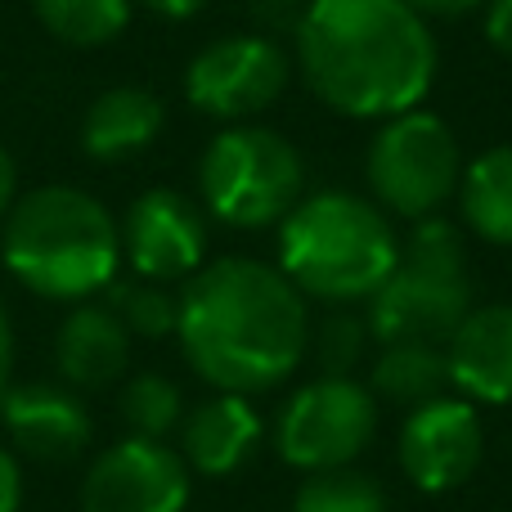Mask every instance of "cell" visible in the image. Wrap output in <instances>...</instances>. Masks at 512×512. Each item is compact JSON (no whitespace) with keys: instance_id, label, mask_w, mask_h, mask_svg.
I'll return each instance as SVG.
<instances>
[{"instance_id":"cell-21","label":"cell","mask_w":512,"mask_h":512,"mask_svg":"<svg viewBox=\"0 0 512 512\" xmlns=\"http://www.w3.org/2000/svg\"><path fill=\"white\" fill-rule=\"evenodd\" d=\"M117 414L126 423V436H144V441H167L185 423V391L167 378V373H135L122 382L117 396Z\"/></svg>"},{"instance_id":"cell-15","label":"cell","mask_w":512,"mask_h":512,"mask_svg":"<svg viewBox=\"0 0 512 512\" xmlns=\"http://www.w3.org/2000/svg\"><path fill=\"white\" fill-rule=\"evenodd\" d=\"M180 459L189 463L194 477H234L243 472V463L256 454L265 436V423L256 414L252 396L239 391H212L207 400H198L194 409H185V423H180Z\"/></svg>"},{"instance_id":"cell-7","label":"cell","mask_w":512,"mask_h":512,"mask_svg":"<svg viewBox=\"0 0 512 512\" xmlns=\"http://www.w3.org/2000/svg\"><path fill=\"white\" fill-rule=\"evenodd\" d=\"M378 432V400L360 378H324L297 387L274 418V454L297 472L346 468Z\"/></svg>"},{"instance_id":"cell-19","label":"cell","mask_w":512,"mask_h":512,"mask_svg":"<svg viewBox=\"0 0 512 512\" xmlns=\"http://www.w3.org/2000/svg\"><path fill=\"white\" fill-rule=\"evenodd\" d=\"M369 391L391 405H427V400L450 391V364H445V346L432 342H387L373 360Z\"/></svg>"},{"instance_id":"cell-11","label":"cell","mask_w":512,"mask_h":512,"mask_svg":"<svg viewBox=\"0 0 512 512\" xmlns=\"http://www.w3.org/2000/svg\"><path fill=\"white\" fill-rule=\"evenodd\" d=\"M122 261L135 279L185 283L207 265V212L180 189H144L122 221Z\"/></svg>"},{"instance_id":"cell-6","label":"cell","mask_w":512,"mask_h":512,"mask_svg":"<svg viewBox=\"0 0 512 512\" xmlns=\"http://www.w3.org/2000/svg\"><path fill=\"white\" fill-rule=\"evenodd\" d=\"M463 153L445 117L427 108H409L378 122L364 153V180L369 198L387 216L400 221H427L441 216L445 203L459 194Z\"/></svg>"},{"instance_id":"cell-26","label":"cell","mask_w":512,"mask_h":512,"mask_svg":"<svg viewBox=\"0 0 512 512\" xmlns=\"http://www.w3.org/2000/svg\"><path fill=\"white\" fill-rule=\"evenodd\" d=\"M301 14H306V0H252V18L261 23L265 36H274L279 41L283 32H297Z\"/></svg>"},{"instance_id":"cell-31","label":"cell","mask_w":512,"mask_h":512,"mask_svg":"<svg viewBox=\"0 0 512 512\" xmlns=\"http://www.w3.org/2000/svg\"><path fill=\"white\" fill-rule=\"evenodd\" d=\"M14 198H18V167H14V158H9V149L0 144V225H5Z\"/></svg>"},{"instance_id":"cell-5","label":"cell","mask_w":512,"mask_h":512,"mask_svg":"<svg viewBox=\"0 0 512 512\" xmlns=\"http://www.w3.org/2000/svg\"><path fill=\"white\" fill-rule=\"evenodd\" d=\"M306 162L288 135L261 122H234L198 158V198L212 221L230 230L279 225L301 203Z\"/></svg>"},{"instance_id":"cell-32","label":"cell","mask_w":512,"mask_h":512,"mask_svg":"<svg viewBox=\"0 0 512 512\" xmlns=\"http://www.w3.org/2000/svg\"><path fill=\"white\" fill-rule=\"evenodd\" d=\"M144 5L153 9V14H162V18H194V14H203L212 0H144Z\"/></svg>"},{"instance_id":"cell-2","label":"cell","mask_w":512,"mask_h":512,"mask_svg":"<svg viewBox=\"0 0 512 512\" xmlns=\"http://www.w3.org/2000/svg\"><path fill=\"white\" fill-rule=\"evenodd\" d=\"M292 41L319 104L360 122L423 108L441 68L432 23L405 0H306Z\"/></svg>"},{"instance_id":"cell-10","label":"cell","mask_w":512,"mask_h":512,"mask_svg":"<svg viewBox=\"0 0 512 512\" xmlns=\"http://www.w3.org/2000/svg\"><path fill=\"white\" fill-rule=\"evenodd\" d=\"M194 472L176 445L122 436L90 459L81 477V512H185Z\"/></svg>"},{"instance_id":"cell-1","label":"cell","mask_w":512,"mask_h":512,"mask_svg":"<svg viewBox=\"0 0 512 512\" xmlns=\"http://www.w3.org/2000/svg\"><path fill=\"white\" fill-rule=\"evenodd\" d=\"M176 342L212 391L261 396L297 373L310 346V306L279 265L221 256L180 283Z\"/></svg>"},{"instance_id":"cell-29","label":"cell","mask_w":512,"mask_h":512,"mask_svg":"<svg viewBox=\"0 0 512 512\" xmlns=\"http://www.w3.org/2000/svg\"><path fill=\"white\" fill-rule=\"evenodd\" d=\"M405 5L432 23V18H463V14H472L481 0H405Z\"/></svg>"},{"instance_id":"cell-22","label":"cell","mask_w":512,"mask_h":512,"mask_svg":"<svg viewBox=\"0 0 512 512\" xmlns=\"http://www.w3.org/2000/svg\"><path fill=\"white\" fill-rule=\"evenodd\" d=\"M108 306L113 315L126 324L131 337H144V342H158V337H176L180 324V292L171 283H153V279H113L108 288Z\"/></svg>"},{"instance_id":"cell-24","label":"cell","mask_w":512,"mask_h":512,"mask_svg":"<svg viewBox=\"0 0 512 512\" xmlns=\"http://www.w3.org/2000/svg\"><path fill=\"white\" fill-rule=\"evenodd\" d=\"M369 342H373L369 319L351 315V310H333L315 333L319 373H324V378H355V369H360Z\"/></svg>"},{"instance_id":"cell-17","label":"cell","mask_w":512,"mask_h":512,"mask_svg":"<svg viewBox=\"0 0 512 512\" xmlns=\"http://www.w3.org/2000/svg\"><path fill=\"white\" fill-rule=\"evenodd\" d=\"M167 126V108L144 86H108L81 113V149L90 162H131Z\"/></svg>"},{"instance_id":"cell-3","label":"cell","mask_w":512,"mask_h":512,"mask_svg":"<svg viewBox=\"0 0 512 512\" xmlns=\"http://www.w3.org/2000/svg\"><path fill=\"white\" fill-rule=\"evenodd\" d=\"M9 279L45 301H95L122 270V225L77 185H36L14 198L0 225Z\"/></svg>"},{"instance_id":"cell-9","label":"cell","mask_w":512,"mask_h":512,"mask_svg":"<svg viewBox=\"0 0 512 512\" xmlns=\"http://www.w3.org/2000/svg\"><path fill=\"white\" fill-rule=\"evenodd\" d=\"M369 333L378 346L387 342H432L445 346L463 315L472 310V279L459 265H427L400 256L369 301Z\"/></svg>"},{"instance_id":"cell-20","label":"cell","mask_w":512,"mask_h":512,"mask_svg":"<svg viewBox=\"0 0 512 512\" xmlns=\"http://www.w3.org/2000/svg\"><path fill=\"white\" fill-rule=\"evenodd\" d=\"M32 9L54 41L99 50L126 32L135 0H32Z\"/></svg>"},{"instance_id":"cell-12","label":"cell","mask_w":512,"mask_h":512,"mask_svg":"<svg viewBox=\"0 0 512 512\" xmlns=\"http://www.w3.org/2000/svg\"><path fill=\"white\" fill-rule=\"evenodd\" d=\"M481 454H486L481 414L472 400L454 396V391L427 400V405H414L396 436L400 472H405L423 495L459 490L463 481L477 472Z\"/></svg>"},{"instance_id":"cell-16","label":"cell","mask_w":512,"mask_h":512,"mask_svg":"<svg viewBox=\"0 0 512 512\" xmlns=\"http://www.w3.org/2000/svg\"><path fill=\"white\" fill-rule=\"evenodd\" d=\"M131 342L108 301H77L54 333V373L72 391H104L131 369Z\"/></svg>"},{"instance_id":"cell-13","label":"cell","mask_w":512,"mask_h":512,"mask_svg":"<svg viewBox=\"0 0 512 512\" xmlns=\"http://www.w3.org/2000/svg\"><path fill=\"white\" fill-rule=\"evenodd\" d=\"M0 427L18 459L45 463V468L81 459L95 436V418L81 391L63 382H23V387L9 382L0 396Z\"/></svg>"},{"instance_id":"cell-23","label":"cell","mask_w":512,"mask_h":512,"mask_svg":"<svg viewBox=\"0 0 512 512\" xmlns=\"http://www.w3.org/2000/svg\"><path fill=\"white\" fill-rule=\"evenodd\" d=\"M292 512H387V490L355 463L306 472L292 495Z\"/></svg>"},{"instance_id":"cell-8","label":"cell","mask_w":512,"mask_h":512,"mask_svg":"<svg viewBox=\"0 0 512 512\" xmlns=\"http://www.w3.org/2000/svg\"><path fill=\"white\" fill-rule=\"evenodd\" d=\"M292 81V59L274 36L234 32L203 45L185 68V99L212 122H252Z\"/></svg>"},{"instance_id":"cell-30","label":"cell","mask_w":512,"mask_h":512,"mask_svg":"<svg viewBox=\"0 0 512 512\" xmlns=\"http://www.w3.org/2000/svg\"><path fill=\"white\" fill-rule=\"evenodd\" d=\"M9 373H14V319H9V306L0 301V396L9 387Z\"/></svg>"},{"instance_id":"cell-28","label":"cell","mask_w":512,"mask_h":512,"mask_svg":"<svg viewBox=\"0 0 512 512\" xmlns=\"http://www.w3.org/2000/svg\"><path fill=\"white\" fill-rule=\"evenodd\" d=\"M486 41L512 59V0H486Z\"/></svg>"},{"instance_id":"cell-18","label":"cell","mask_w":512,"mask_h":512,"mask_svg":"<svg viewBox=\"0 0 512 512\" xmlns=\"http://www.w3.org/2000/svg\"><path fill=\"white\" fill-rule=\"evenodd\" d=\"M454 198L477 239L512 248V144H495L481 158L463 162Z\"/></svg>"},{"instance_id":"cell-4","label":"cell","mask_w":512,"mask_h":512,"mask_svg":"<svg viewBox=\"0 0 512 512\" xmlns=\"http://www.w3.org/2000/svg\"><path fill=\"white\" fill-rule=\"evenodd\" d=\"M400 261V234L373 198L324 189L301 194L279 221V270L306 301L360 306Z\"/></svg>"},{"instance_id":"cell-14","label":"cell","mask_w":512,"mask_h":512,"mask_svg":"<svg viewBox=\"0 0 512 512\" xmlns=\"http://www.w3.org/2000/svg\"><path fill=\"white\" fill-rule=\"evenodd\" d=\"M450 391L472 405H512V301L472 306L445 342Z\"/></svg>"},{"instance_id":"cell-27","label":"cell","mask_w":512,"mask_h":512,"mask_svg":"<svg viewBox=\"0 0 512 512\" xmlns=\"http://www.w3.org/2000/svg\"><path fill=\"white\" fill-rule=\"evenodd\" d=\"M23 495H27L23 459L9 445H0V512H23Z\"/></svg>"},{"instance_id":"cell-25","label":"cell","mask_w":512,"mask_h":512,"mask_svg":"<svg viewBox=\"0 0 512 512\" xmlns=\"http://www.w3.org/2000/svg\"><path fill=\"white\" fill-rule=\"evenodd\" d=\"M400 256L409 261H427V265H459L468 270V243H463V230L445 216H427V221H414L409 234L400 239Z\"/></svg>"}]
</instances>
